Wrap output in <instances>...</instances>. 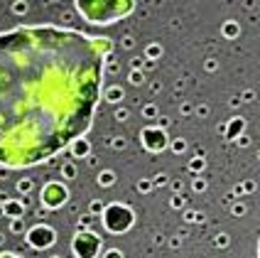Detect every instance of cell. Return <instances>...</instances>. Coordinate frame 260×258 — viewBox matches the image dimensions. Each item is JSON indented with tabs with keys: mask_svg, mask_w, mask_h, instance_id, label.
Segmentation results:
<instances>
[{
	"mask_svg": "<svg viewBox=\"0 0 260 258\" xmlns=\"http://www.w3.org/2000/svg\"><path fill=\"white\" fill-rule=\"evenodd\" d=\"M0 258H20V256H12V254H2Z\"/></svg>",
	"mask_w": 260,
	"mask_h": 258,
	"instance_id": "10",
	"label": "cell"
},
{
	"mask_svg": "<svg viewBox=\"0 0 260 258\" xmlns=\"http://www.w3.org/2000/svg\"><path fill=\"white\" fill-rule=\"evenodd\" d=\"M20 190H25V192H27V190H29V180H22V182H20Z\"/></svg>",
	"mask_w": 260,
	"mask_h": 258,
	"instance_id": "9",
	"label": "cell"
},
{
	"mask_svg": "<svg viewBox=\"0 0 260 258\" xmlns=\"http://www.w3.org/2000/svg\"><path fill=\"white\" fill-rule=\"evenodd\" d=\"M130 212L125 209V207H111L108 212H106V226L111 229V231H125L128 226H130Z\"/></svg>",
	"mask_w": 260,
	"mask_h": 258,
	"instance_id": "3",
	"label": "cell"
},
{
	"mask_svg": "<svg viewBox=\"0 0 260 258\" xmlns=\"http://www.w3.org/2000/svg\"><path fill=\"white\" fill-rule=\"evenodd\" d=\"M98 246H101L98 236L81 234V236L74 241V254H76L79 258H93V256H96V251H98Z\"/></svg>",
	"mask_w": 260,
	"mask_h": 258,
	"instance_id": "4",
	"label": "cell"
},
{
	"mask_svg": "<svg viewBox=\"0 0 260 258\" xmlns=\"http://www.w3.org/2000/svg\"><path fill=\"white\" fill-rule=\"evenodd\" d=\"M52 239H54V231H52V229H47V226H37V229H32V231H29V244H32V246H37V249L49 246V244H52Z\"/></svg>",
	"mask_w": 260,
	"mask_h": 258,
	"instance_id": "6",
	"label": "cell"
},
{
	"mask_svg": "<svg viewBox=\"0 0 260 258\" xmlns=\"http://www.w3.org/2000/svg\"><path fill=\"white\" fill-rule=\"evenodd\" d=\"M86 150H88V145L81 143V140H76V145H74V155H86Z\"/></svg>",
	"mask_w": 260,
	"mask_h": 258,
	"instance_id": "7",
	"label": "cell"
},
{
	"mask_svg": "<svg viewBox=\"0 0 260 258\" xmlns=\"http://www.w3.org/2000/svg\"><path fill=\"white\" fill-rule=\"evenodd\" d=\"M108 49L54 25L0 32V165L44 162L88 130Z\"/></svg>",
	"mask_w": 260,
	"mask_h": 258,
	"instance_id": "1",
	"label": "cell"
},
{
	"mask_svg": "<svg viewBox=\"0 0 260 258\" xmlns=\"http://www.w3.org/2000/svg\"><path fill=\"white\" fill-rule=\"evenodd\" d=\"M42 202H44L47 207H59V204H64V202H66V187L59 185V182H49V185L44 187V192H42Z\"/></svg>",
	"mask_w": 260,
	"mask_h": 258,
	"instance_id": "5",
	"label": "cell"
},
{
	"mask_svg": "<svg viewBox=\"0 0 260 258\" xmlns=\"http://www.w3.org/2000/svg\"><path fill=\"white\" fill-rule=\"evenodd\" d=\"M7 212H10V214H20V212H22V207H20V204H12V202H10V204H7Z\"/></svg>",
	"mask_w": 260,
	"mask_h": 258,
	"instance_id": "8",
	"label": "cell"
},
{
	"mask_svg": "<svg viewBox=\"0 0 260 258\" xmlns=\"http://www.w3.org/2000/svg\"><path fill=\"white\" fill-rule=\"evenodd\" d=\"M81 15L91 22H111L125 12H130L133 2H76Z\"/></svg>",
	"mask_w": 260,
	"mask_h": 258,
	"instance_id": "2",
	"label": "cell"
}]
</instances>
